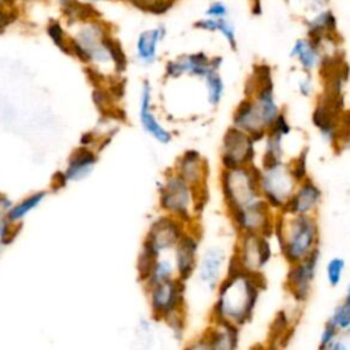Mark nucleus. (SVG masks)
Wrapping results in <instances>:
<instances>
[{
  "mask_svg": "<svg viewBox=\"0 0 350 350\" xmlns=\"http://www.w3.org/2000/svg\"><path fill=\"white\" fill-rule=\"evenodd\" d=\"M280 109L275 96L272 67L268 63H256L245 81L243 98L232 111L231 124L261 142Z\"/></svg>",
  "mask_w": 350,
  "mask_h": 350,
  "instance_id": "nucleus-1",
  "label": "nucleus"
},
{
  "mask_svg": "<svg viewBox=\"0 0 350 350\" xmlns=\"http://www.w3.org/2000/svg\"><path fill=\"white\" fill-rule=\"evenodd\" d=\"M265 287L264 272L241 271L224 275L215 290L216 295L211 306L209 321H226L242 328L252 321Z\"/></svg>",
  "mask_w": 350,
  "mask_h": 350,
  "instance_id": "nucleus-2",
  "label": "nucleus"
},
{
  "mask_svg": "<svg viewBox=\"0 0 350 350\" xmlns=\"http://www.w3.org/2000/svg\"><path fill=\"white\" fill-rule=\"evenodd\" d=\"M287 264L304 260L320 247V226L316 215L276 213L273 235Z\"/></svg>",
  "mask_w": 350,
  "mask_h": 350,
  "instance_id": "nucleus-3",
  "label": "nucleus"
},
{
  "mask_svg": "<svg viewBox=\"0 0 350 350\" xmlns=\"http://www.w3.org/2000/svg\"><path fill=\"white\" fill-rule=\"evenodd\" d=\"M219 187L227 213L253 202L261 197L258 165L220 168Z\"/></svg>",
  "mask_w": 350,
  "mask_h": 350,
  "instance_id": "nucleus-4",
  "label": "nucleus"
},
{
  "mask_svg": "<svg viewBox=\"0 0 350 350\" xmlns=\"http://www.w3.org/2000/svg\"><path fill=\"white\" fill-rule=\"evenodd\" d=\"M159 208L163 213L175 216L186 224L198 220L196 211V189L183 180L172 168L157 186Z\"/></svg>",
  "mask_w": 350,
  "mask_h": 350,
  "instance_id": "nucleus-5",
  "label": "nucleus"
},
{
  "mask_svg": "<svg viewBox=\"0 0 350 350\" xmlns=\"http://www.w3.org/2000/svg\"><path fill=\"white\" fill-rule=\"evenodd\" d=\"M345 93H331L321 90L314 101L310 115L312 124L321 138L336 148V144L345 130L343 118L346 112Z\"/></svg>",
  "mask_w": 350,
  "mask_h": 350,
  "instance_id": "nucleus-6",
  "label": "nucleus"
},
{
  "mask_svg": "<svg viewBox=\"0 0 350 350\" xmlns=\"http://www.w3.org/2000/svg\"><path fill=\"white\" fill-rule=\"evenodd\" d=\"M258 186L261 197L275 213H279L283 211L297 182L288 170L287 161H280L258 165Z\"/></svg>",
  "mask_w": 350,
  "mask_h": 350,
  "instance_id": "nucleus-7",
  "label": "nucleus"
},
{
  "mask_svg": "<svg viewBox=\"0 0 350 350\" xmlns=\"http://www.w3.org/2000/svg\"><path fill=\"white\" fill-rule=\"evenodd\" d=\"M227 215L238 235L260 234L271 238L273 235L276 213L262 197L235 211H231Z\"/></svg>",
  "mask_w": 350,
  "mask_h": 350,
  "instance_id": "nucleus-8",
  "label": "nucleus"
},
{
  "mask_svg": "<svg viewBox=\"0 0 350 350\" xmlns=\"http://www.w3.org/2000/svg\"><path fill=\"white\" fill-rule=\"evenodd\" d=\"M153 319L164 321L168 316L186 310V282L174 276L146 287Z\"/></svg>",
  "mask_w": 350,
  "mask_h": 350,
  "instance_id": "nucleus-9",
  "label": "nucleus"
},
{
  "mask_svg": "<svg viewBox=\"0 0 350 350\" xmlns=\"http://www.w3.org/2000/svg\"><path fill=\"white\" fill-rule=\"evenodd\" d=\"M257 145L258 142L249 133L231 124L221 138L220 167L235 168L257 164Z\"/></svg>",
  "mask_w": 350,
  "mask_h": 350,
  "instance_id": "nucleus-10",
  "label": "nucleus"
},
{
  "mask_svg": "<svg viewBox=\"0 0 350 350\" xmlns=\"http://www.w3.org/2000/svg\"><path fill=\"white\" fill-rule=\"evenodd\" d=\"M232 252L237 256L242 269L250 273L264 272L273 256L271 237L260 234L238 235Z\"/></svg>",
  "mask_w": 350,
  "mask_h": 350,
  "instance_id": "nucleus-11",
  "label": "nucleus"
},
{
  "mask_svg": "<svg viewBox=\"0 0 350 350\" xmlns=\"http://www.w3.org/2000/svg\"><path fill=\"white\" fill-rule=\"evenodd\" d=\"M320 262V247L313 250L304 260L288 264L284 278V290L295 304H305L312 293Z\"/></svg>",
  "mask_w": 350,
  "mask_h": 350,
  "instance_id": "nucleus-12",
  "label": "nucleus"
},
{
  "mask_svg": "<svg viewBox=\"0 0 350 350\" xmlns=\"http://www.w3.org/2000/svg\"><path fill=\"white\" fill-rule=\"evenodd\" d=\"M189 224L175 216L161 213L149 226L144 243L152 247L157 254H168L176 246L186 232Z\"/></svg>",
  "mask_w": 350,
  "mask_h": 350,
  "instance_id": "nucleus-13",
  "label": "nucleus"
},
{
  "mask_svg": "<svg viewBox=\"0 0 350 350\" xmlns=\"http://www.w3.org/2000/svg\"><path fill=\"white\" fill-rule=\"evenodd\" d=\"M201 246V231L198 220L189 224L186 232L172 249V261L175 267V276L187 282L194 276Z\"/></svg>",
  "mask_w": 350,
  "mask_h": 350,
  "instance_id": "nucleus-14",
  "label": "nucleus"
},
{
  "mask_svg": "<svg viewBox=\"0 0 350 350\" xmlns=\"http://www.w3.org/2000/svg\"><path fill=\"white\" fill-rule=\"evenodd\" d=\"M239 327L226 321H209L201 335L187 347L197 350H234L239 347Z\"/></svg>",
  "mask_w": 350,
  "mask_h": 350,
  "instance_id": "nucleus-15",
  "label": "nucleus"
},
{
  "mask_svg": "<svg viewBox=\"0 0 350 350\" xmlns=\"http://www.w3.org/2000/svg\"><path fill=\"white\" fill-rule=\"evenodd\" d=\"M226 250L221 246H209L198 257L194 275L208 291H215L226 275Z\"/></svg>",
  "mask_w": 350,
  "mask_h": 350,
  "instance_id": "nucleus-16",
  "label": "nucleus"
},
{
  "mask_svg": "<svg viewBox=\"0 0 350 350\" xmlns=\"http://www.w3.org/2000/svg\"><path fill=\"white\" fill-rule=\"evenodd\" d=\"M321 201L323 191L320 186L309 176L297 183L282 212L286 215H316Z\"/></svg>",
  "mask_w": 350,
  "mask_h": 350,
  "instance_id": "nucleus-17",
  "label": "nucleus"
},
{
  "mask_svg": "<svg viewBox=\"0 0 350 350\" xmlns=\"http://www.w3.org/2000/svg\"><path fill=\"white\" fill-rule=\"evenodd\" d=\"M172 171L194 189L208 186L209 164L205 156L197 149H186L182 152L176 157Z\"/></svg>",
  "mask_w": 350,
  "mask_h": 350,
  "instance_id": "nucleus-18",
  "label": "nucleus"
},
{
  "mask_svg": "<svg viewBox=\"0 0 350 350\" xmlns=\"http://www.w3.org/2000/svg\"><path fill=\"white\" fill-rule=\"evenodd\" d=\"M139 123L146 134L159 144L167 145L172 141V133L157 119L152 107V85L149 81L142 82L139 96Z\"/></svg>",
  "mask_w": 350,
  "mask_h": 350,
  "instance_id": "nucleus-19",
  "label": "nucleus"
},
{
  "mask_svg": "<svg viewBox=\"0 0 350 350\" xmlns=\"http://www.w3.org/2000/svg\"><path fill=\"white\" fill-rule=\"evenodd\" d=\"M304 25L306 29V37L319 45L327 38L339 36L336 15L331 8L327 7L313 12L312 16L304 19Z\"/></svg>",
  "mask_w": 350,
  "mask_h": 350,
  "instance_id": "nucleus-20",
  "label": "nucleus"
},
{
  "mask_svg": "<svg viewBox=\"0 0 350 350\" xmlns=\"http://www.w3.org/2000/svg\"><path fill=\"white\" fill-rule=\"evenodd\" d=\"M167 29L164 25H157L142 30L135 41L137 59L142 66H152L157 60L159 45L165 38Z\"/></svg>",
  "mask_w": 350,
  "mask_h": 350,
  "instance_id": "nucleus-21",
  "label": "nucleus"
},
{
  "mask_svg": "<svg viewBox=\"0 0 350 350\" xmlns=\"http://www.w3.org/2000/svg\"><path fill=\"white\" fill-rule=\"evenodd\" d=\"M288 56L297 60L299 68L304 72L312 74L319 68L323 52L319 44H316L308 37H304V38H297L294 41L288 52Z\"/></svg>",
  "mask_w": 350,
  "mask_h": 350,
  "instance_id": "nucleus-22",
  "label": "nucleus"
},
{
  "mask_svg": "<svg viewBox=\"0 0 350 350\" xmlns=\"http://www.w3.org/2000/svg\"><path fill=\"white\" fill-rule=\"evenodd\" d=\"M193 27L202 31L209 33H220L223 38L227 41L231 51L238 49V41H237V27L226 16V18H209L204 16L197 19L193 23Z\"/></svg>",
  "mask_w": 350,
  "mask_h": 350,
  "instance_id": "nucleus-23",
  "label": "nucleus"
},
{
  "mask_svg": "<svg viewBox=\"0 0 350 350\" xmlns=\"http://www.w3.org/2000/svg\"><path fill=\"white\" fill-rule=\"evenodd\" d=\"M178 59L182 66L183 74L189 75L191 78L202 79L208 74V71L213 68L211 64V56L204 51L185 53V55L178 56ZM213 70H216V68H213Z\"/></svg>",
  "mask_w": 350,
  "mask_h": 350,
  "instance_id": "nucleus-24",
  "label": "nucleus"
},
{
  "mask_svg": "<svg viewBox=\"0 0 350 350\" xmlns=\"http://www.w3.org/2000/svg\"><path fill=\"white\" fill-rule=\"evenodd\" d=\"M202 81L205 83L208 104L213 108L217 107L221 103L226 92V85L220 75V70H209L208 74L202 78Z\"/></svg>",
  "mask_w": 350,
  "mask_h": 350,
  "instance_id": "nucleus-25",
  "label": "nucleus"
},
{
  "mask_svg": "<svg viewBox=\"0 0 350 350\" xmlns=\"http://www.w3.org/2000/svg\"><path fill=\"white\" fill-rule=\"evenodd\" d=\"M174 276H175V267H174L172 257H168L167 254H161L154 261L152 271H150L148 279L144 282V284H145V287H150L160 282L168 280Z\"/></svg>",
  "mask_w": 350,
  "mask_h": 350,
  "instance_id": "nucleus-26",
  "label": "nucleus"
},
{
  "mask_svg": "<svg viewBox=\"0 0 350 350\" xmlns=\"http://www.w3.org/2000/svg\"><path fill=\"white\" fill-rule=\"evenodd\" d=\"M96 163V156L88 150H81L75 153L74 159L71 160L68 170L66 171L67 179H81L89 174L92 167Z\"/></svg>",
  "mask_w": 350,
  "mask_h": 350,
  "instance_id": "nucleus-27",
  "label": "nucleus"
},
{
  "mask_svg": "<svg viewBox=\"0 0 350 350\" xmlns=\"http://www.w3.org/2000/svg\"><path fill=\"white\" fill-rule=\"evenodd\" d=\"M308 154H309V148L304 146L297 156L290 159L287 161L288 170L297 183L302 182L304 179L309 178V171H308Z\"/></svg>",
  "mask_w": 350,
  "mask_h": 350,
  "instance_id": "nucleus-28",
  "label": "nucleus"
},
{
  "mask_svg": "<svg viewBox=\"0 0 350 350\" xmlns=\"http://www.w3.org/2000/svg\"><path fill=\"white\" fill-rule=\"evenodd\" d=\"M346 271V261L342 257H331L325 264V279L331 287H338L342 283Z\"/></svg>",
  "mask_w": 350,
  "mask_h": 350,
  "instance_id": "nucleus-29",
  "label": "nucleus"
},
{
  "mask_svg": "<svg viewBox=\"0 0 350 350\" xmlns=\"http://www.w3.org/2000/svg\"><path fill=\"white\" fill-rule=\"evenodd\" d=\"M328 320L335 324L340 334L350 332V302L343 299L338 306H335Z\"/></svg>",
  "mask_w": 350,
  "mask_h": 350,
  "instance_id": "nucleus-30",
  "label": "nucleus"
},
{
  "mask_svg": "<svg viewBox=\"0 0 350 350\" xmlns=\"http://www.w3.org/2000/svg\"><path fill=\"white\" fill-rule=\"evenodd\" d=\"M44 197H45L44 193H37V194L30 196L29 198H26V200L22 201L21 204L15 205V206L8 212V220L14 221V220L22 219L27 212H30L31 209H34V208L41 202V200H42Z\"/></svg>",
  "mask_w": 350,
  "mask_h": 350,
  "instance_id": "nucleus-31",
  "label": "nucleus"
},
{
  "mask_svg": "<svg viewBox=\"0 0 350 350\" xmlns=\"http://www.w3.org/2000/svg\"><path fill=\"white\" fill-rule=\"evenodd\" d=\"M164 323L170 328L175 340H183L185 332H186V310L176 312V313L168 316L164 320Z\"/></svg>",
  "mask_w": 350,
  "mask_h": 350,
  "instance_id": "nucleus-32",
  "label": "nucleus"
},
{
  "mask_svg": "<svg viewBox=\"0 0 350 350\" xmlns=\"http://www.w3.org/2000/svg\"><path fill=\"white\" fill-rule=\"evenodd\" d=\"M46 33L49 36V38L55 42L56 46H59L62 51L67 52L68 49V37L64 31V27L62 26L60 22L57 21H52L48 23L46 26Z\"/></svg>",
  "mask_w": 350,
  "mask_h": 350,
  "instance_id": "nucleus-33",
  "label": "nucleus"
},
{
  "mask_svg": "<svg viewBox=\"0 0 350 350\" xmlns=\"http://www.w3.org/2000/svg\"><path fill=\"white\" fill-rule=\"evenodd\" d=\"M293 131V126L288 120V116H287V112L282 108L279 111V113L276 115L275 120L272 122L271 127L268 129V133L271 134H275V135H279L282 138H286L287 135H290Z\"/></svg>",
  "mask_w": 350,
  "mask_h": 350,
  "instance_id": "nucleus-34",
  "label": "nucleus"
},
{
  "mask_svg": "<svg viewBox=\"0 0 350 350\" xmlns=\"http://www.w3.org/2000/svg\"><path fill=\"white\" fill-rule=\"evenodd\" d=\"M340 331L335 327V324H332L329 320L325 321L323 331L320 334L319 338V349L320 350H329L332 343L339 338Z\"/></svg>",
  "mask_w": 350,
  "mask_h": 350,
  "instance_id": "nucleus-35",
  "label": "nucleus"
},
{
  "mask_svg": "<svg viewBox=\"0 0 350 350\" xmlns=\"http://www.w3.org/2000/svg\"><path fill=\"white\" fill-rule=\"evenodd\" d=\"M228 5L221 0H213L205 8V16L209 18H226L228 16Z\"/></svg>",
  "mask_w": 350,
  "mask_h": 350,
  "instance_id": "nucleus-36",
  "label": "nucleus"
},
{
  "mask_svg": "<svg viewBox=\"0 0 350 350\" xmlns=\"http://www.w3.org/2000/svg\"><path fill=\"white\" fill-rule=\"evenodd\" d=\"M298 93L305 98L312 97V94L314 93V81H313L312 74L304 72V77L299 78V81H298Z\"/></svg>",
  "mask_w": 350,
  "mask_h": 350,
  "instance_id": "nucleus-37",
  "label": "nucleus"
},
{
  "mask_svg": "<svg viewBox=\"0 0 350 350\" xmlns=\"http://www.w3.org/2000/svg\"><path fill=\"white\" fill-rule=\"evenodd\" d=\"M18 19L16 8L0 7V31L10 27Z\"/></svg>",
  "mask_w": 350,
  "mask_h": 350,
  "instance_id": "nucleus-38",
  "label": "nucleus"
},
{
  "mask_svg": "<svg viewBox=\"0 0 350 350\" xmlns=\"http://www.w3.org/2000/svg\"><path fill=\"white\" fill-rule=\"evenodd\" d=\"M122 1H124V3L133 5V7L138 8V10L149 14V11H150V8H152V5H153V3L156 0H122Z\"/></svg>",
  "mask_w": 350,
  "mask_h": 350,
  "instance_id": "nucleus-39",
  "label": "nucleus"
},
{
  "mask_svg": "<svg viewBox=\"0 0 350 350\" xmlns=\"http://www.w3.org/2000/svg\"><path fill=\"white\" fill-rule=\"evenodd\" d=\"M336 150H347L350 152V127L345 129L338 144H336Z\"/></svg>",
  "mask_w": 350,
  "mask_h": 350,
  "instance_id": "nucleus-40",
  "label": "nucleus"
},
{
  "mask_svg": "<svg viewBox=\"0 0 350 350\" xmlns=\"http://www.w3.org/2000/svg\"><path fill=\"white\" fill-rule=\"evenodd\" d=\"M302 1L305 4V8L308 11H310L312 14L319 11V10H321V8H324L328 4L325 0H302Z\"/></svg>",
  "mask_w": 350,
  "mask_h": 350,
  "instance_id": "nucleus-41",
  "label": "nucleus"
},
{
  "mask_svg": "<svg viewBox=\"0 0 350 350\" xmlns=\"http://www.w3.org/2000/svg\"><path fill=\"white\" fill-rule=\"evenodd\" d=\"M8 235H10V227L7 220H0V245L10 242Z\"/></svg>",
  "mask_w": 350,
  "mask_h": 350,
  "instance_id": "nucleus-42",
  "label": "nucleus"
},
{
  "mask_svg": "<svg viewBox=\"0 0 350 350\" xmlns=\"http://www.w3.org/2000/svg\"><path fill=\"white\" fill-rule=\"evenodd\" d=\"M252 1V14L253 15H261L262 12V0H250Z\"/></svg>",
  "mask_w": 350,
  "mask_h": 350,
  "instance_id": "nucleus-43",
  "label": "nucleus"
},
{
  "mask_svg": "<svg viewBox=\"0 0 350 350\" xmlns=\"http://www.w3.org/2000/svg\"><path fill=\"white\" fill-rule=\"evenodd\" d=\"M347 349V345L345 343V340H342V339H336L334 343H332V346H331V349L329 350H346Z\"/></svg>",
  "mask_w": 350,
  "mask_h": 350,
  "instance_id": "nucleus-44",
  "label": "nucleus"
},
{
  "mask_svg": "<svg viewBox=\"0 0 350 350\" xmlns=\"http://www.w3.org/2000/svg\"><path fill=\"white\" fill-rule=\"evenodd\" d=\"M18 0H0V7L5 8H16Z\"/></svg>",
  "mask_w": 350,
  "mask_h": 350,
  "instance_id": "nucleus-45",
  "label": "nucleus"
},
{
  "mask_svg": "<svg viewBox=\"0 0 350 350\" xmlns=\"http://www.w3.org/2000/svg\"><path fill=\"white\" fill-rule=\"evenodd\" d=\"M82 3H88V4H96V3H103V1H109V0H79Z\"/></svg>",
  "mask_w": 350,
  "mask_h": 350,
  "instance_id": "nucleus-46",
  "label": "nucleus"
},
{
  "mask_svg": "<svg viewBox=\"0 0 350 350\" xmlns=\"http://www.w3.org/2000/svg\"><path fill=\"white\" fill-rule=\"evenodd\" d=\"M345 301L350 302V280H349V284H347V288H346V295H345Z\"/></svg>",
  "mask_w": 350,
  "mask_h": 350,
  "instance_id": "nucleus-47",
  "label": "nucleus"
},
{
  "mask_svg": "<svg viewBox=\"0 0 350 350\" xmlns=\"http://www.w3.org/2000/svg\"><path fill=\"white\" fill-rule=\"evenodd\" d=\"M325 1H327V3H329V1H331V0H325Z\"/></svg>",
  "mask_w": 350,
  "mask_h": 350,
  "instance_id": "nucleus-48",
  "label": "nucleus"
},
{
  "mask_svg": "<svg viewBox=\"0 0 350 350\" xmlns=\"http://www.w3.org/2000/svg\"><path fill=\"white\" fill-rule=\"evenodd\" d=\"M286 1H288V0H286Z\"/></svg>",
  "mask_w": 350,
  "mask_h": 350,
  "instance_id": "nucleus-49",
  "label": "nucleus"
}]
</instances>
